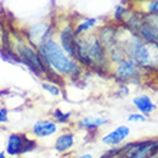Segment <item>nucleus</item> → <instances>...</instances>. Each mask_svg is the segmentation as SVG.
<instances>
[{"mask_svg":"<svg viewBox=\"0 0 158 158\" xmlns=\"http://www.w3.org/2000/svg\"><path fill=\"white\" fill-rule=\"evenodd\" d=\"M119 42L124 43L127 58L134 60L145 73L158 72V43H147L122 25Z\"/></svg>","mask_w":158,"mask_h":158,"instance_id":"nucleus-3","label":"nucleus"},{"mask_svg":"<svg viewBox=\"0 0 158 158\" xmlns=\"http://www.w3.org/2000/svg\"><path fill=\"white\" fill-rule=\"evenodd\" d=\"M0 158H7V154H6V151L0 152Z\"/></svg>","mask_w":158,"mask_h":158,"instance_id":"nucleus-28","label":"nucleus"},{"mask_svg":"<svg viewBox=\"0 0 158 158\" xmlns=\"http://www.w3.org/2000/svg\"><path fill=\"white\" fill-rule=\"evenodd\" d=\"M144 22H145V15L141 13L139 10H135V9L131 7V12H129L128 17H127V20L122 26H125L132 33H137L138 30L141 29V26L144 25Z\"/></svg>","mask_w":158,"mask_h":158,"instance_id":"nucleus-15","label":"nucleus"},{"mask_svg":"<svg viewBox=\"0 0 158 158\" xmlns=\"http://www.w3.org/2000/svg\"><path fill=\"white\" fill-rule=\"evenodd\" d=\"M99 158H124L122 152H121V147H115V148H108L101 154Z\"/></svg>","mask_w":158,"mask_h":158,"instance_id":"nucleus-21","label":"nucleus"},{"mask_svg":"<svg viewBox=\"0 0 158 158\" xmlns=\"http://www.w3.org/2000/svg\"><path fill=\"white\" fill-rule=\"evenodd\" d=\"M154 102H155V106H157V109H158V98H157V99L154 101Z\"/></svg>","mask_w":158,"mask_h":158,"instance_id":"nucleus-29","label":"nucleus"},{"mask_svg":"<svg viewBox=\"0 0 158 158\" xmlns=\"http://www.w3.org/2000/svg\"><path fill=\"white\" fill-rule=\"evenodd\" d=\"M3 132V128H2V125H0V134Z\"/></svg>","mask_w":158,"mask_h":158,"instance_id":"nucleus-30","label":"nucleus"},{"mask_svg":"<svg viewBox=\"0 0 158 158\" xmlns=\"http://www.w3.org/2000/svg\"><path fill=\"white\" fill-rule=\"evenodd\" d=\"M129 12H131V6L128 3H121L118 4L117 7L114 9L112 12V20L115 25H124L125 20H127V17H128Z\"/></svg>","mask_w":158,"mask_h":158,"instance_id":"nucleus-18","label":"nucleus"},{"mask_svg":"<svg viewBox=\"0 0 158 158\" xmlns=\"http://www.w3.org/2000/svg\"><path fill=\"white\" fill-rule=\"evenodd\" d=\"M127 121H128V122H145L147 117H144V115L139 112H132L127 117Z\"/></svg>","mask_w":158,"mask_h":158,"instance_id":"nucleus-24","label":"nucleus"},{"mask_svg":"<svg viewBox=\"0 0 158 158\" xmlns=\"http://www.w3.org/2000/svg\"><path fill=\"white\" fill-rule=\"evenodd\" d=\"M55 27H56L55 39L59 42V45L65 50V53L75 59L78 36H76L75 27H73V19H66V17L65 19H56Z\"/></svg>","mask_w":158,"mask_h":158,"instance_id":"nucleus-5","label":"nucleus"},{"mask_svg":"<svg viewBox=\"0 0 158 158\" xmlns=\"http://www.w3.org/2000/svg\"><path fill=\"white\" fill-rule=\"evenodd\" d=\"M38 50L42 59L45 60L48 69L52 72L55 81L62 85L65 81L79 82L83 78V75L89 72L85 71L76 59L65 53V50L60 48L59 42L55 38L48 39L43 43H40L38 46Z\"/></svg>","mask_w":158,"mask_h":158,"instance_id":"nucleus-1","label":"nucleus"},{"mask_svg":"<svg viewBox=\"0 0 158 158\" xmlns=\"http://www.w3.org/2000/svg\"><path fill=\"white\" fill-rule=\"evenodd\" d=\"M32 134L35 138H49L53 137L59 132V124L55 122L52 118H43V119H38L32 125Z\"/></svg>","mask_w":158,"mask_h":158,"instance_id":"nucleus-9","label":"nucleus"},{"mask_svg":"<svg viewBox=\"0 0 158 158\" xmlns=\"http://www.w3.org/2000/svg\"><path fill=\"white\" fill-rule=\"evenodd\" d=\"M129 137H131V128L128 125L121 124L108 131L106 134H104L101 137V142L108 148H115V147H121L122 144H125Z\"/></svg>","mask_w":158,"mask_h":158,"instance_id":"nucleus-7","label":"nucleus"},{"mask_svg":"<svg viewBox=\"0 0 158 158\" xmlns=\"http://www.w3.org/2000/svg\"><path fill=\"white\" fill-rule=\"evenodd\" d=\"M137 35L142 40H145L147 43H158V29L155 26L150 25V23H147L144 22V25L141 26V29L137 32Z\"/></svg>","mask_w":158,"mask_h":158,"instance_id":"nucleus-16","label":"nucleus"},{"mask_svg":"<svg viewBox=\"0 0 158 158\" xmlns=\"http://www.w3.org/2000/svg\"><path fill=\"white\" fill-rule=\"evenodd\" d=\"M145 72L129 58H125L111 65L108 78H112L118 83L127 85H139L145 78Z\"/></svg>","mask_w":158,"mask_h":158,"instance_id":"nucleus-4","label":"nucleus"},{"mask_svg":"<svg viewBox=\"0 0 158 158\" xmlns=\"http://www.w3.org/2000/svg\"><path fill=\"white\" fill-rule=\"evenodd\" d=\"M129 94H131L129 85H127V83H118L117 95L119 96V98H127V96H129Z\"/></svg>","mask_w":158,"mask_h":158,"instance_id":"nucleus-23","label":"nucleus"},{"mask_svg":"<svg viewBox=\"0 0 158 158\" xmlns=\"http://www.w3.org/2000/svg\"><path fill=\"white\" fill-rule=\"evenodd\" d=\"M6 23H4V20H3V17L0 16V42H2V38H3V35H4V32H6Z\"/></svg>","mask_w":158,"mask_h":158,"instance_id":"nucleus-26","label":"nucleus"},{"mask_svg":"<svg viewBox=\"0 0 158 158\" xmlns=\"http://www.w3.org/2000/svg\"><path fill=\"white\" fill-rule=\"evenodd\" d=\"M27 135L26 134L12 132L9 134L7 141H6V154L10 157H20L23 155V148H25Z\"/></svg>","mask_w":158,"mask_h":158,"instance_id":"nucleus-13","label":"nucleus"},{"mask_svg":"<svg viewBox=\"0 0 158 158\" xmlns=\"http://www.w3.org/2000/svg\"><path fill=\"white\" fill-rule=\"evenodd\" d=\"M9 122V109L6 106H0V124Z\"/></svg>","mask_w":158,"mask_h":158,"instance_id":"nucleus-25","label":"nucleus"},{"mask_svg":"<svg viewBox=\"0 0 158 158\" xmlns=\"http://www.w3.org/2000/svg\"><path fill=\"white\" fill-rule=\"evenodd\" d=\"M109 124V118L104 114L101 115H85L76 121V127L88 132H96Z\"/></svg>","mask_w":158,"mask_h":158,"instance_id":"nucleus-10","label":"nucleus"},{"mask_svg":"<svg viewBox=\"0 0 158 158\" xmlns=\"http://www.w3.org/2000/svg\"><path fill=\"white\" fill-rule=\"evenodd\" d=\"M76 158H95V155L94 154H91V152H85V154H81V155H78Z\"/></svg>","mask_w":158,"mask_h":158,"instance_id":"nucleus-27","label":"nucleus"},{"mask_svg":"<svg viewBox=\"0 0 158 158\" xmlns=\"http://www.w3.org/2000/svg\"><path fill=\"white\" fill-rule=\"evenodd\" d=\"M72 115H73L72 112H65V111H62L60 108H55L53 111H52V114H50V118H52L55 122H58L59 125H68V124H71Z\"/></svg>","mask_w":158,"mask_h":158,"instance_id":"nucleus-20","label":"nucleus"},{"mask_svg":"<svg viewBox=\"0 0 158 158\" xmlns=\"http://www.w3.org/2000/svg\"><path fill=\"white\" fill-rule=\"evenodd\" d=\"M25 38L35 46H39L48 39L55 38L56 33V27H55V22L49 20H40L36 22L33 25L27 26L26 29L22 30Z\"/></svg>","mask_w":158,"mask_h":158,"instance_id":"nucleus-6","label":"nucleus"},{"mask_svg":"<svg viewBox=\"0 0 158 158\" xmlns=\"http://www.w3.org/2000/svg\"><path fill=\"white\" fill-rule=\"evenodd\" d=\"M42 89L49 94L52 98H62L63 96V85L59 82H53V81H48V79H43L40 82Z\"/></svg>","mask_w":158,"mask_h":158,"instance_id":"nucleus-17","label":"nucleus"},{"mask_svg":"<svg viewBox=\"0 0 158 158\" xmlns=\"http://www.w3.org/2000/svg\"><path fill=\"white\" fill-rule=\"evenodd\" d=\"M106 52H108V59H109V62H111V65L119 62V60H122V59L127 58L125 48H124V43H122V42H118L117 45L108 48Z\"/></svg>","mask_w":158,"mask_h":158,"instance_id":"nucleus-19","label":"nucleus"},{"mask_svg":"<svg viewBox=\"0 0 158 158\" xmlns=\"http://www.w3.org/2000/svg\"><path fill=\"white\" fill-rule=\"evenodd\" d=\"M75 59L79 65L89 72H95L98 75H109L111 62L108 59V52L95 32L83 36H78L76 40V56Z\"/></svg>","mask_w":158,"mask_h":158,"instance_id":"nucleus-2","label":"nucleus"},{"mask_svg":"<svg viewBox=\"0 0 158 158\" xmlns=\"http://www.w3.org/2000/svg\"><path fill=\"white\" fill-rule=\"evenodd\" d=\"M104 22H101L98 17H86V16H79L73 19V27H75L76 36H83V35L96 32V29L102 25Z\"/></svg>","mask_w":158,"mask_h":158,"instance_id":"nucleus-12","label":"nucleus"},{"mask_svg":"<svg viewBox=\"0 0 158 158\" xmlns=\"http://www.w3.org/2000/svg\"><path fill=\"white\" fill-rule=\"evenodd\" d=\"M132 106L137 109V112L142 114L144 117H150L152 114L155 112V102L152 101L150 95H147V94H139V95H135L132 98Z\"/></svg>","mask_w":158,"mask_h":158,"instance_id":"nucleus-14","label":"nucleus"},{"mask_svg":"<svg viewBox=\"0 0 158 158\" xmlns=\"http://www.w3.org/2000/svg\"><path fill=\"white\" fill-rule=\"evenodd\" d=\"M76 144V135L72 129H65L62 132L59 134L56 139H55V144H53V148L58 154H68L73 150V147Z\"/></svg>","mask_w":158,"mask_h":158,"instance_id":"nucleus-11","label":"nucleus"},{"mask_svg":"<svg viewBox=\"0 0 158 158\" xmlns=\"http://www.w3.org/2000/svg\"><path fill=\"white\" fill-rule=\"evenodd\" d=\"M96 36L101 43L108 49L111 46L117 45L121 36V25H115L114 22H105L96 29Z\"/></svg>","mask_w":158,"mask_h":158,"instance_id":"nucleus-8","label":"nucleus"},{"mask_svg":"<svg viewBox=\"0 0 158 158\" xmlns=\"http://www.w3.org/2000/svg\"><path fill=\"white\" fill-rule=\"evenodd\" d=\"M38 147V142H36V138H29L26 139V144H25V148H23V154H27V152H32V151L36 150Z\"/></svg>","mask_w":158,"mask_h":158,"instance_id":"nucleus-22","label":"nucleus"}]
</instances>
